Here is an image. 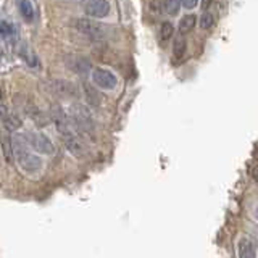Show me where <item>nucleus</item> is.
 I'll return each instance as SVG.
<instances>
[{
    "label": "nucleus",
    "instance_id": "1",
    "mask_svg": "<svg viewBox=\"0 0 258 258\" xmlns=\"http://www.w3.org/2000/svg\"><path fill=\"white\" fill-rule=\"evenodd\" d=\"M12 144H13L15 158L24 171L37 173L39 169L42 168V160H40L37 155H34V153L29 152L28 142H26V139H24V136H13Z\"/></svg>",
    "mask_w": 258,
    "mask_h": 258
},
{
    "label": "nucleus",
    "instance_id": "2",
    "mask_svg": "<svg viewBox=\"0 0 258 258\" xmlns=\"http://www.w3.org/2000/svg\"><path fill=\"white\" fill-rule=\"evenodd\" d=\"M71 121L79 133H83V134H92L94 133L92 115L84 105H81V103L73 105L71 107Z\"/></svg>",
    "mask_w": 258,
    "mask_h": 258
},
{
    "label": "nucleus",
    "instance_id": "3",
    "mask_svg": "<svg viewBox=\"0 0 258 258\" xmlns=\"http://www.w3.org/2000/svg\"><path fill=\"white\" fill-rule=\"evenodd\" d=\"M24 139H26L28 145H29L32 150H36L39 153H44V155H50V153L55 152V147H53L52 141L48 139L47 136H44V134L28 133L26 136H24Z\"/></svg>",
    "mask_w": 258,
    "mask_h": 258
},
{
    "label": "nucleus",
    "instance_id": "4",
    "mask_svg": "<svg viewBox=\"0 0 258 258\" xmlns=\"http://www.w3.org/2000/svg\"><path fill=\"white\" fill-rule=\"evenodd\" d=\"M75 28L91 39H102L103 37V29L100 24L94 23L91 18H78L75 20Z\"/></svg>",
    "mask_w": 258,
    "mask_h": 258
},
{
    "label": "nucleus",
    "instance_id": "5",
    "mask_svg": "<svg viewBox=\"0 0 258 258\" xmlns=\"http://www.w3.org/2000/svg\"><path fill=\"white\" fill-rule=\"evenodd\" d=\"M92 79H94V83L105 89V91H111V89H115L116 84H118V79L116 76L113 75V73L107 68H95L92 71Z\"/></svg>",
    "mask_w": 258,
    "mask_h": 258
},
{
    "label": "nucleus",
    "instance_id": "6",
    "mask_svg": "<svg viewBox=\"0 0 258 258\" xmlns=\"http://www.w3.org/2000/svg\"><path fill=\"white\" fill-rule=\"evenodd\" d=\"M50 118H52V121L56 126V131L61 134V137L67 136V134L75 133V131H73V127H71L70 119L67 118V115H64V111H63V108L60 107V105H53V107H50Z\"/></svg>",
    "mask_w": 258,
    "mask_h": 258
},
{
    "label": "nucleus",
    "instance_id": "7",
    "mask_svg": "<svg viewBox=\"0 0 258 258\" xmlns=\"http://www.w3.org/2000/svg\"><path fill=\"white\" fill-rule=\"evenodd\" d=\"M52 91L64 97V99H75V97L79 95L78 86L71 81H64V79H55L52 81Z\"/></svg>",
    "mask_w": 258,
    "mask_h": 258
},
{
    "label": "nucleus",
    "instance_id": "8",
    "mask_svg": "<svg viewBox=\"0 0 258 258\" xmlns=\"http://www.w3.org/2000/svg\"><path fill=\"white\" fill-rule=\"evenodd\" d=\"M110 10L111 7L108 0H89L86 4V13L91 18H107Z\"/></svg>",
    "mask_w": 258,
    "mask_h": 258
},
{
    "label": "nucleus",
    "instance_id": "9",
    "mask_svg": "<svg viewBox=\"0 0 258 258\" xmlns=\"http://www.w3.org/2000/svg\"><path fill=\"white\" fill-rule=\"evenodd\" d=\"M64 64L71 70L78 73V75H89L91 73V61L81 55H67L64 56Z\"/></svg>",
    "mask_w": 258,
    "mask_h": 258
},
{
    "label": "nucleus",
    "instance_id": "10",
    "mask_svg": "<svg viewBox=\"0 0 258 258\" xmlns=\"http://www.w3.org/2000/svg\"><path fill=\"white\" fill-rule=\"evenodd\" d=\"M63 141H64V145H67V149H68L76 158H84V157L87 155V147H86V144L79 139V137L76 136V133H71V134L63 136Z\"/></svg>",
    "mask_w": 258,
    "mask_h": 258
},
{
    "label": "nucleus",
    "instance_id": "11",
    "mask_svg": "<svg viewBox=\"0 0 258 258\" xmlns=\"http://www.w3.org/2000/svg\"><path fill=\"white\" fill-rule=\"evenodd\" d=\"M237 255L239 258H256V250L255 245L252 244V240L242 237L237 244Z\"/></svg>",
    "mask_w": 258,
    "mask_h": 258
},
{
    "label": "nucleus",
    "instance_id": "12",
    "mask_svg": "<svg viewBox=\"0 0 258 258\" xmlns=\"http://www.w3.org/2000/svg\"><path fill=\"white\" fill-rule=\"evenodd\" d=\"M18 8H20V13L26 23H32L34 21V8H32V4L29 0H18Z\"/></svg>",
    "mask_w": 258,
    "mask_h": 258
},
{
    "label": "nucleus",
    "instance_id": "13",
    "mask_svg": "<svg viewBox=\"0 0 258 258\" xmlns=\"http://www.w3.org/2000/svg\"><path fill=\"white\" fill-rule=\"evenodd\" d=\"M197 24V18L196 15H185L181 18L179 21V34H187V32H190L194 28H196Z\"/></svg>",
    "mask_w": 258,
    "mask_h": 258
},
{
    "label": "nucleus",
    "instance_id": "14",
    "mask_svg": "<svg viewBox=\"0 0 258 258\" xmlns=\"http://www.w3.org/2000/svg\"><path fill=\"white\" fill-rule=\"evenodd\" d=\"M185 50H187V40H185L184 34H179L174 39V44H173V53L176 58H182Z\"/></svg>",
    "mask_w": 258,
    "mask_h": 258
},
{
    "label": "nucleus",
    "instance_id": "15",
    "mask_svg": "<svg viewBox=\"0 0 258 258\" xmlns=\"http://www.w3.org/2000/svg\"><path fill=\"white\" fill-rule=\"evenodd\" d=\"M2 118H4V126H5V129H7V131H10V133L18 131V129L21 127V124H23L21 119L16 116V115H13V113H12V115H8V113H7V115H4Z\"/></svg>",
    "mask_w": 258,
    "mask_h": 258
},
{
    "label": "nucleus",
    "instance_id": "16",
    "mask_svg": "<svg viewBox=\"0 0 258 258\" xmlns=\"http://www.w3.org/2000/svg\"><path fill=\"white\" fill-rule=\"evenodd\" d=\"M84 95L87 102L92 105V107H100V94L95 91V87L89 86V84H84Z\"/></svg>",
    "mask_w": 258,
    "mask_h": 258
},
{
    "label": "nucleus",
    "instance_id": "17",
    "mask_svg": "<svg viewBox=\"0 0 258 258\" xmlns=\"http://www.w3.org/2000/svg\"><path fill=\"white\" fill-rule=\"evenodd\" d=\"M174 34V28H173V24L169 23V21H165V23H161V26H160V40L161 42H168L169 39L173 37Z\"/></svg>",
    "mask_w": 258,
    "mask_h": 258
},
{
    "label": "nucleus",
    "instance_id": "18",
    "mask_svg": "<svg viewBox=\"0 0 258 258\" xmlns=\"http://www.w3.org/2000/svg\"><path fill=\"white\" fill-rule=\"evenodd\" d=\"M2 147H4V157L8 163H12L13 157H15V152H13V144H12V137L5 136L4 137V142H2Z\"/></svg>",
    "mask_w": 258,
    "mask_h": 258
},
{
    "label": "nucleus",
    "instance_id": "19",
    "mask_svg": "<svg viewBox=\"0 0 258 258\" xmlns=\"http://www.w3.org/2000/svg\"><path fill=\"white\" fill-rule=\"evenodd\" d=\"M213 23H215V18H213V15L210 13V12H205L204 15L200 16V20H199V24H200L202 29H210V28L213 26Z\"/></svg>",
    "mask_w": 258,
    "mask_h": 258
},
{
    "label": "nucleus",
    "instance_id": "20",
    "mask_svg": "<svg viewBox=\"0 0 258 258\" xmlns=\"http://www.w3.org/2000/svg\"><path fill=\"white\" fill-rule=\"evenodd\" d=\"M181 0H165V12L168 15H176L179 12V7H181Z\"/></svg>",
    "mask_w": 258,
    "mask_h": 258
},
{
    "label": "nucleus",
    "instance_id": "21",
    "mask_svg": "<svg viewBox=\"0 0 258 258\" xmlns=\"http://www.w3.org/2000/svg\"><path fill=\"white\" fill-rule=\"evenodd\" d=\"M0 32H2L4 39H12L15 36V28L12 26L10 23L2 21V24H0Z\"/></svg>",
    "mask_w": 258,
    "mask_h": 258
},
{
    "label": "nucleus",
    "instance_id": "22",
    "mask_svg": "<svg viewBox=\"0 0 258 258\" xmlns=\"http://www.w3.org/2000/svg\"><path fill=\"white\" fill-rule=\"evenodd\" d=\"M149 8L153 15H161L165 12V2H161V0H152Z\"/></svg>",
    "mask_w": 258,
    "mask_h": 258
},
{
    "label": "nucleus",
    "instance_id": "23",
    "mask_svg": "<svg viewBox=\"0 0 258 258\" xmlns=\"http://www.w3.org/2000/svg\"><path fill=\"white\" fill-rule=\"evenodd\" d=\"M181 4H182V7L184 8H194V7H197V4H199V0H181Z\"/></svg>",
    "mask_w": 258,
    "mask_h": 258
},
{
    "label": "nucleus",
    "instance_id": "24",
    "mask_svg": "<svg viewBox=\"0 0 258 258\" xmlns=\"http://www.w3.org/2000/svg\"><path fill=\"white\" fill-rule=\"evenodd\" d=\"M210 5H212V0H202V8L204 10H208Z\"/></svg>",
    "mask_w": 258,
    "mask_h": 258
},
{
    "label": "nucleus",
    "instance_id": "25",
    "mask_svg": "<svg viewBox=\"0 0 258 258\" xmlns=\"http://www.w3.org/2000/svg\"><path fill=\"white\" fill-rule=\"evenodd\" d=\"M252 177H253V181L258 184V166H255V168L252 169Z\"/></svg>",
    "mask_w": 258,
    "mask_h": 258
},
{
    "label": "nucleus",
    "instance_id": "26",
    "mask_svg": "<svg viewBox=\"0 0 258 258\" xmlns=\"http://www.w3.org/2000/svg\"><path fill=\"white\" fill-rule=\"evenodd\" d=\"M253 215H255V218H256V220H258V207L255 208V213H253Z\"/></svg>",
    "mask_w": 258,
    "mask_h": 258
},
{
    "label": "nucleus",
    "instance_id": "27",
    "mask_svg": "<svg viewBox=\"0 0 258 258\" xmlns=\"http://www.w3.org/2000/svg\"><path fill=\"white\" fill-rule=\"evenodd\" d=\"M73 2H78V0H73Z\"/></svg>",
    "mask_w": 258,
    "mask_h": 258
}]
</instances>
